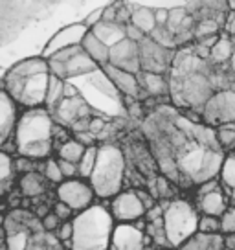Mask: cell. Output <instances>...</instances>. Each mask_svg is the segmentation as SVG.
Wrapping results in <instances>:
<instances>
[{
	"label": "cell",
	"mask_w": 235,
	"mask_h": 250,
	"mask_svg": "<svg viewBox=\"0 0 235 250\" xmlns=\"http://www.w3.org/2000/svg\"><path fill=\"white\" fill-rule=\"evenodd\" d=\"M54 133V116L46 107L26 109L19 118L15 134H13V140L19 147V156L32 158L35 162L52 158Z\"/></svg>",
	"instance_id": "cell-1"
},
{
	"label": "cell",
	"mask_w": 235,
	"mask_h": 250,
	"mask_svg": "<svg viewBox=\"0 0 235 250\" xmlns=\"http://www.w3.org/2000/svg\"><path fill=\"white\" fill-rule=\"evenodd\" d=\"M116 221L103 204H94L74 217L72 250H110Z\"/></svg>",
	"instance_id": "cell-2"
},
{
	"label": "cell",
	"mask_w": 235,
	"mask_h": 250,
	"mask_svg": "<svg viewBox=\"0 0 235 250\" xmlns=\"http://www.w3.org/2000/svg\"><path fill=\"white\" fill-rule=\"evenodd\" d=\"M127 160L123 149L116 144H101L98 151L96 169L90 177V186L94 188L96 197L99 199H114L121 193L123 179H125Z\"/></svg>",
	"instance_id": "cell-3"
},
{
	"label": "cell",
	"mask_w": 235,
	"mask_h": 250,
	"mask_svg": "<svg viewBox=\"0 0 235 250\" xmlns=\"http://www.w3.org/2000/svg\"><path fill=\"white\" fill-rule=\"evenodd\" d=\"M198 221L200 213L193 204L175 199L164 213L165 237L169 241V247L178 250L184 243L193 239L198 234Z\"/></svg>",
	"instance_id": "cell-4"
},
{
	"label": "cell",
	"mask_w": 235,
	"mask_h": 250,
	"mask_svg": "<svg viewBox=\"0 0 235 250\" xmlns=\"http://www.w3.org/2000/svg\"><path fill=\"white\" fill-rule=\"evenodd\" d=\"M48 85H50V74H40L28 79L4 76L2 79V90L8 92L13 102L26 109H40L46 105Z\"/></svg>",
	"instance_id": "cell-5"
},
{
	"label": "cell",
	"mask_w": 235,
	"mask_h": 250,
	"mask_svg": "<svg viewBox=\"0 0 235 250\" xmlns=\"http://www.w3.org/2000/svg\"><path fill=\"white\" fill-rule=\"evenodd\" d=\"M200 114L206 125H212V127L235 124V90L232 88L217 90L210 98V102L204 105Z\"/></svg>",
	"instance_id": "cell-6"
},
{
	"label": "cell",
	"mask_w": 235,
	"mask_h": 250,
	"mask_svg": "<svg viewBox=\"0 0 235 250\" xmlns=\"http://www.w3.org/2000/svg\"><path fill=\"white\" fill-rule=\"evenodd\" d=\"M55 197H57V201L70 206L74 211L81 213V211L88 210L90 206H94L96 191L94 188L90 186V182H85L81 179H72L64 180L63 184L55 188Z\"/></svg>",
	"instance_id": "cell-7"
},
{
	"label": "cell",
	"mask_w": 235,
	"mask_h": 250,
	"mask_svg": "<svg viewBox=\"0 0 235 250\" xmlns=\"http://www.w3.org/2000/svg\"><path fill=\"white\" fill-rule=\"evenodd\" d=\"M110 213L116 223H125V225H134L136 221L145 217V206L141 204L140 197L136 195V189H127L121 191L110 201Z\"/></svg>",
	"instance_id": "cell-8"
},
{
	"label": "cell",
	"mask_w": 235,
	"mask_h": 250,
	"mask_svg": "<svg viewBox=\"0 0 235 250\" xmlns=\"http://www.w3.org/2000/svg\"><path fill=\"white\" fill-rule=\"evenodd\" d=\"M173 57L171 50H165L160 44H157L151 37L140 42V61L141 72H153V74H164L165 68H169Z\"/></svg>",
	"instance_id": "cell-9"
},
{
	"label": "cell",
	"mask_w": 235,
	"mask_h": 250,
	"mask_svg": "<svg viewBox=\"0 0 235 250\" xmlns=\"http://www.w3.org/2000/svg\"><path fill=\"white\" fill-rule=\"evenodd\" d=\"M206 153L208 149L198 146L195 142H189L184 149L176 153V162H178V169H180L182 179L186 182H193L196 184L198 175L204 167V160H206Z\"/></svg>",
	"instance_id": "cell-10"
},
{
	"label": "cell",
	"mask_w": 235,
	"mask_h": 250,
	"mask_svg": "<svg viewBox=\"0 0 235 250\" xmlns=\"http://www.w3.org/2000/svg\"><path fill=\"white\" fill-rule=\"evenodd\" d=\"M110 64L119 70L131 72V74H140L141 61H140V44L133 41H121L119 44L110 48Z\"/></svg>",
	"instance_id": "cell-11"
},
{
	"label": "cell",
	"mask_w": 235,
	"mask_h": 250,
	"mask_svg": "<svg viewBox=\"0 0 235 250\" xmlns=\"http://www.w3.org/2000/svg\"><path fill=\"white\" fill-rule=\"evenodd\" d=\"M88 31L90 30L83 22L70 24V26L63 28L61 31H57L54 37L50 39V44L44 48V59L48 61L52 55H55L61 50H66V48L81 46V42H83V39H85V35Z\"/></svg>",
	"instance_id": "cell-12"
},
{
	"label": "cell",
	"mask_w": 235,
	"mask_h": 250,
	"mask_svg": "<svg viewBox=\"0 0 235 250\" xmlns=\"http://www.w3.org/2000/svg\"><path fill=\"white\" fill-rule=\"evenodd\" d=\"M110 250H145V234L136 225L116 223Z\"/></svg>",
	"instance_id": "cell-13"
},
{
	"label": "cell",
	"mask_w": 235,
	"mask_h": 250,
	"mask_svg": "<svg viewBox=\"0 0 235 250\" xmlns=\"http://www.w3.org/2000/svg\"><path fill=\"white\" fill-rule=\"evenodd\" d=\"M54 122L61 124L63 127L70 129L74 124H78L79 120H85V118H92L90 116V109L85 103V100L78 96V98H70V100H64L59 109L55 110L54 114Z\"/></svg>",
	"instance_id": "cell-14"
},
{
	"label": "cell",
	"mask_w": 235,
	"mask_h": 250,
	"mask_svg": "<svg viewBox=\"0 0 235 250\" xmlns=\"http://www.w3.org/2000/svg\"><path fill=\"white\" fill-rule=\"evenodd\" d=\"M103 72H105V76L110 79V83L116 86L119 92L123 94L125 98H134V100H138L141 94V86H140V79L136 74H131V72H125V70H119L116 66H112V64H105L101 66Z\"/></svg>",
	"instance_id": "cell-15"
},
{
	"label": "cell",
	"mask_w": 235,
	"mask_h": 250,
	"mask_svg": "<svg viewBox=\"0 0 235 250\" xmlns=\"http://www.w3.org/2000/svg\"><path fill=\"white\" fill-rule=\"evenodd\" d=\"M19 110L17 103L9 98L8 92H0V144H6L13 138L19 124Z\"/></svg>",
	"instance_id": "cell-16"
},
{
	"label": "cell",
	"mask_w": 235,
	"mask_h": 250,
	"mask_svg": "<svg viewBox=\"0 0 235 250\" xmlns=\"http://www.w3.org/2000/svg\"><path fill=\"white\" fill-rule=\"evenodd\" d=\"M195 208L200 215H212V217L220 219L230 208V199L222 189H219V191H213V193H208L204 197H196Z\"/></svg>",
	"instance_id": "cell-17"
},
{
	"label": "cell",
	"mask_w": 235,
	"mask_h": 250,
	"mask_svg": "<svg viewBox=\"0 0 235 250\" xmlns=\"http://www.w3.org/2000/svg\"><path fill=\"white\" fill-rule=\"evenodd\" d=\"M40 74H50V62L44 57H32V59H24V61L17 62L15 66L9 68L6 76L17 79H28L33 76H40Z\"/></svg>",
	"instance_id": "cell-18"
},
{
	"label": "cell",
	"mask_w": 235,
	"mask_h": 250,
	"mask_svg": "<svg viewBox=\"0 0 235 250\" xmlns=\"http://www.w3.org/2000/svg\"><path fill=\"white\" fill-rule=\"evenodd\" d=\"M92 33H94L98 39L101 41L103 44H107L109 48L119 44L121 41L127 39V31L123 24L118 22H99L96 28H92Z\"/></svg>",
	"instance_id": "cell-19"
},
{
	"label": "cell",
	"mask_w": 235,
	"mask_h": 250,
	"mask_svg": "<svg viewBox=\"0 0 235 250\" xmlns=\"http://www.w3.org/2000/svg\"><path fill=\"white\" fill-rule=\"evenodd\" d=\"M224 160H226V153L224 151H212V149H208L206 160H204V167L202 171H200V175H198L196 184L200 186V184L208 182V180H215L217 177H220Z\"/></svg>",
	"instance_id": "cell-20"
},
{
	"label": "cell",
	"mask_w": 235,
	"mask_h": 250,
	"mask_svg": "<svg viewBox=\"0 0 235 250\" xmlns=\"http://www.w3.org/2000/svg\"><path fill=\"white\" fill-rule=\"evenodd\" d=\"M46 182L48 180L44 179L42 173L32 171L20 177L19 188H20V193H22L24 197H28V199H37V197H40L46 191Z\"/></svg>",
	"instance_id": "cell-21"
},
{
	"label": "cell",
	"mask_w": 235,
	"mask_h": 250,
	"mask_svg": "<svg viewBox=\"0 0 235 250\" xmlns=\"http://www.w3.org/2000/svg\"><path fill=\"white\" fill-rule=\"evenodd\" d=\"M81 48H83L86 54L90 55L99 66H105V64L110 62V48L107 46V44H103L92 31H88L85 35V39L81 42Z\"/></svg>",
	"instance_id": "cell-22"
},
{
	"label": "cell",
	"mask_w": 235,
	"mask_h": 250,
	"mask_svg": "<svg viewBox=\"0 0 235 250\" xmlns=\"http://www.w3.org/2000/svg\"><path fill=\"white\" fill-rule=\"evenodd\" d=\"M140 79L141 92H145L147 96H162V94L169 92V81L162 76V74H153V72H140L138 74Z\"/></svg>",
	"instance_id": "cell-23"
},
{
	"label": "cell",
	"mask_w": 235,
	"mask_h": 250,
	"mask_svg": "<svg viewBox=\"0 0 235 250\" xmlns=\"http://www.w3.org/2000/svg\"><path fill=\"white\" fill-rule=\"evenodd\" d=\"M99 64L86 54L85 50L81 48L78 54L72 57L70 61L66 62V76L68 78H78V76H85V74H90L94 72Z\"/></svg>",
	"instance_id": "cell-24"
},
{
	"label": "cell",
	"mask_w": 235,
	"mask_h": 250,
	"mask_svg": "<svg viewBox=\"0 0 235 250\" xmlns=\"http://www.w3.org/2000/svg\"><path fill=\"white\" fill-rule=\"evenodd\" d=\"M191 138L195 144L202 146L204 149H212V151H222L219 144V138H217V129L212 127V125H204V124H196L193 127V134Z\"/></svg>",
	"instance_id": "cell-25"
},
{
	"label": "cell",
	"mask_w": 235,
	"mask_h": 250,
	"mask_svg": "<svg viewBox=\"0 0 235 250\" xmlns=\"http://www.w3.org/2000/svg\"><path fill=\"white\" fill-rule=\"evenodd\" d=\"M133 17H131V24H134L138 30H141L145 35H151L157 30V19H155V11L143 6H133Z\"/></svg>",
	"instance_id": "cell-26"
},
{
	"label": "cell",
	"mask_w": 235,
	"mask_h": 250,
	"mask_svg": "<svg viewBox=\"0 0 235 250\" xmlns=\"http://www.w3.org/2000/svg\"><path fill=\"white\" fill-rule=\"evenodd\" d=\"M234 52H235V42L230 39L228 33H220L217 44L212 48V57H210V61L215 62V64L230 62L232 57H234Z\"/></svg>",
	"instance_id": "cell-27"
},
{
	"label": "cell",
	"mask_w": 235,
	"mask_h": 250,
	"mask_svg": "<svg viewBox=\"0 0 235 250\" xmlns=\"http://www.w3.org/2000/svg\"><path fill=\"white\" fill-rule=\"evenodd\" d=\"M64 86H66V81L55 78L50 74V85H48V96H46V107L52 114L59 109V105L64 102Z\"/></svg>",
	"instance_id": "cell-28"
},
{
	"label": "cell",
	"mask_w": 235,
	"mask_h": 250,
	"mask_svg": "<svg viewBox=\"0 0 235 250\" xmlns=\"http://www.w3.org/2000/svg\"><path fill=\"white\" fill-rule=\"evenodd\" d=\"M86 147L83 144H79L76 138H70L68 142H64L61 147H57V156L61 160H66V162H72V164H78L83 160L85 156Z\"/></svg>",
	"instance_id": "cell-29"
},
{
	"label": "cell",
	"mask_w": 235,
	"mask_h": 250,
	"mask_svg": "<svg viewBox=\"0 0 235 250\" xmlns=\"http://www.w3.org/2000/svg\"><path fill=\"white\" fill-rule=\"evenodd\" d=\"M98 151H99L98 146L86 147L85 156L79 162V179L81 180H90V177H92V173L96 169V162H98Z\"/></svg>",
	"instance_id": "cell-30"
},
{
	"label": "cell",
	"mask_w": 235,
	"mask_h": 250,
	"mask_svg": "<svg viewBox=\"0 0 235 250\" xmlns=\"http://www.w3.org/2000/svg\"><path fill=\"white\" fill-rule=\"evenodd\" d=\"M220 26L222 24L213 19V17H204V19H198L195 26V39H206V37H213V35H219Z\"/></svg>",
	"instance_id": "cell-31"
},
{
	"label": "cell",
	"mask_w": 235,
	"mask_h": 250,
	"mask_svg": "<svg viewBox=\"0 0 235 250\" xmlns=\"http://www.w3.org/2000/svg\"><path fill=\"white\" fill-rule=\"evenodd\" d=\"M32 230L24 228L20 232H17L13 235H8L6 239H2V245H6L8 250H28L30 243H32Z\"/></svg>",
	"instance_id": "cell-32"
},
{
	"label": "cell",
	"mask_w": 235,
	"mask_h": 250,
	"mask_svg": "<svg viewBox=\"0 0 235 250\" xmlns=\"http://www.w3.org/2000/svg\"><path fill=\"white\" fill-rule=\"evenodd\" d=\"M220 182H222V186L226 188L228 193H230L232 189H235V155L234 153L226 155L222 171H220Z\"/></svg>",
	"instance_id": "cell-33"
},
{
	"label": "cell",
	"mask_w": 235,
	"mask_h": 250,
	"mask_svg": "<svg viewBox=\"0 0 235 250\" xmlns=\"http://www.w3.org/2000/svg\"><path fill=\"white\" fill-rule=\"evenodd\" d=\"M217 129V138H219L220 149H235V124H224L215 127Z\"/></svg>",
	"instance_id": "cell-34"
},
{
	"label": "cell",
	"mask_w": 235,
	"mask_h": 250,
	"mask_svg": "<svg viewBox=\"0 0 235 250\" xmlns=\"http://www.w3.org/2000/svg\"><path fill=\"white\" fill-rule=\"evenodd\" d=\"M189 11L186 8H173L169 9V22H167V30L171 31L173 35H178V31L182 30L184 22L188 21Z\"/></svg>",
	"instance_id": "cell-35"
},
{
	"label": "cell",
	"mask_w": 235,
	"mask_h": 250,
	"mask_svg": "<svg viewBox=\"0 0 235 250\" xmlns=\"http://www.w3.org/2000/svg\"><path fill=\"white\" fill-rule=\"evenodd\" d=\"M149 37L155 41L157 44H160L162 48H165V50H173V48L178 46V44H176V35H173L171 31L167 30V26H165V28H160V26H158L157 30L153 31Z\"/></svg>",
	"instance_id": "cell-36"
},
{
	"label": "cell",
	"mask_w": 235,
	"mask_h": 250,
	"mask_svg": "<svg viewBox=\"0 0 235 250\" xmlns=\"http://www.w3.org/2000/svg\"><path fill=\"white\" fill-rule=\"evenodd\" d=\"M44 179L48 180V182H52V184H63L64 182V175L63 171H61V167H59V160L57 158H48L46 160V167H44Z\"/></svg>",
	"instance_id": "cell-37"
},
{
	"label": "cell",
	"mask_w": 235,
	"mask_h": 250,
	"mask_svg": "<svg viewBox=\"0 0 235 250\" xmlns=\"http://www.w3.org/2000/svg\"><path fill=\"white\" fill-rule=\"evenodd\" d=\"M198 234L204 235H219L220 232V219L212 215H200L198 221Z\"/></svg>",
	"instance_id": "cell-38"
},
{
	"label": "cell",
	"mask_w": 235,
	"mask_h": 250,
	"mask_svg": "<svg viewBox=\"0 0 235 250\" xmlns=\"http://www.w3.org/2000/svg\"><path fill=\"white\" fill-rule=\"evenodd\" d=\"M220 232L226 235L235 234V204H232L226 213L220 217Z\"/></svg>",
	"instance_id": "cell-39"
},
{
	"label": "cell",
	"mask_w": 235,
	"mask_h": 250,
	"mask_svg": "<svg viewBox=\"0 0 235 250\" xmlns=\"http://www.w3.org/2000/svg\"><path fill=\"white\" fill-rule=\"evenodd\" d=\"M15 171L17 173H32V171H37V162L32 160V158H26V156H15Z\"/></svg>",
	"instance_id": "cell-40"
},
{
	"label": "cell",
	"mask_w": 235,
	"mask_h": 250,
	"mask_svg": "<svg viewBox=\"0 0 235 250\" xmlns=\"http://www.w3.org/2000/svg\"><path fill=\"white\" fill-rule=\"evenodd\" d=\"M40 221H42V228H44L46 234H55L61 228V225H63V221L59 219V215H55L54 211H50L46 217L40 219Z\"/></svg>",
	"instance_id": "cell-41"
},
{
	"label": "cell",
	"mask_w": 235,
	"mask_h": 250,
	"mask_svg": "<svg viewBox=\"0 0 235 250\" xmlns=\"http://www.w3.org/2000/svg\"><path fill=\"white\" fill-rule=\"evenodd\" d=\"M59 160V167L64 175V180H72V179H79V166L78 164H72V162H66V160Z\"/></svg>",
	"instance_id": "cell-42"
},
{
	"label": "cell",
	"mask_w": 235,
	"mask_h": 250,
	"mask_svg": "<svg viewBox=\"0 0 235 250\" xmlns=\"http://www.w3.org/2000/svg\"><path fill=\"white\" fill-rule=\"evenodd\" d=\"M55 237L63 243L72 241V239H74V221H66V223H63L61 228L55 232Z\"/></svg>",
	"instance_id": "cell-43"
},
{
	"label": "cell",
	"mask_w": 235,
	"mask_h": 250,
	"mask_svg": "<svg viewBox=\"0 0 235 250\" xmlns=\"http://www.w3.org/2000/svg\"><path fill=\"white\" fill-rule=\"evenodd\" d=\"M55 213V215H59V219L63 221V223H66V221H70L72 217H76L74 213L76 211L72 210L70 206H66L64 203H61V201H57V203H54V210H52Z\"/></svg>",
	"instance_id": "cell-44"
},
{
	"label": "cell",
	"mask_w": 235,
	"mask_h": 250,
	"mask_svg": "<svg viewBox=\"0 0 235 250\" xmlns=\"http://www.w3.org/2000/svg\"><path fill=\"white\" fill-rule=\"evenodd\" d=\"M220 184H222V182H220L219 179L204 182V184H200L198 189H196V197H204V195H208V193H213V191H219Z\"/></svg>",
	"instance_id": "cell-45"
},
{
	"label": "cell",
	"mask_w": 235,
	"mask_h": 250,
	"mask_svg": "<svg viewBox=\"0 0 235 250\" xmlns=\"http://www.w3.org/2000/svg\"><path fill=\"white\" fill-rule=\"evenodd\" d=\"M125 31H127V39L133 41V42H136V44H140V42L145 39V37H149V35H145V33H143L141 30H138L134 24H127Z\"/></svg>",
	"instance_id": "cell-46"
},
{
	"label": "cell",
	"mask_w": 235,
	"mask_h": 250,
	"mask_svg": "<svg viewBox=\"0 0 235 250\" xmlns=\"http://www.w3.org/2000/svg\"><path fill=\"white\" fill-rule=\"evenodd\" d=\"M99 22H103V8H98L94 9L92 13H88V17H86L85 21H83V24H85L88 30H92V28H96Z\"/></svg>",
	"instance_id": "cell-47"
},
{
	"label": "cell",
	"mask_w": 235,
	"mask_h": 250,
	"mask_svg": "<svg viewBox=\"0 0 235 250\" xmlns=\"http://www.w3.org/2000/svg\"><path fill=\"white\" fill-rule=\"evenodd\" d=\"M136 195L140 197V201H141V204L145 206V210L149 211L151 208H155L158 204V201L153 197V193H149L147 189H136Z\"/></svg>",
	"instance_id": "cell-48"
},
{
	"label": "cell",
	"mask_w": 235,
	"mask_h": 250,
	"mask_svg": "<svg viewBox=\"0 0 235 250\" xmlns=\"http://www.w3.org/2000/svg\"><path fill=\"white\" fill-rule=\"evenodd\" d=\"M50 74L52 76H55V78H59V79H66L68 76H66V64H63V62H57V61H52L50 59Z\"/></svg>",
	"instance_id": "cell-49"
},
{
	"label": "cell",
	"mask_w": 235,
	"mask_h": 250,
	"mask_svg": "<svg viewBox=\"0 0 235 250\" xmlns=\"http://www.w3.org/2000/svg\"><path fill=\"white\" fill-rule=\"evenodd\" d=\"M44 232L42 234H33L32 235V243H30V247H28V250H50L48 249L46 241H44Z\"/></svg>",
	"instance_id": "cell-50"
},
{
	"label": "cell",
	"mask_w": 235,
	"mask_h": 250,
	"mask_svg": "<svg viewBox=\"0 0 235 250\" xmlns=\"http://www.w3.org/2000/svg\"><path fill=\"white\" fill-rule=\"evenodd\" d=\"M105 127H107V124H105V120H103V118L92 116V120H90V127H88V133L99 136V134L105 131Z\"/></svg>",
	"instance_id": "cell-51"
},
{
	"label": "cell",
	"mask_w": 235,
	"mask_h": 250,
	"mask_svg": "<svg viewBox=\"0 0 235 250\" xmlns=\"http://www.w3.org/2000/svg\"><path fill=\"white\" fill-rule=\"evenodd\" d=\"M74 138H76L79 144H83L85 147H92V146H96V142H98V136L92 133H78V134H74Z\"/></svg>",
	"instance_id": "cell-52"
},
{
	"label": "cell",
	"mask_w": 235,
	"mask_h": 250,
	"mask_svg": "<svg viewBox=\"0 0 235 250\" xmlns=\"http://www.w3.org/2000/svg\"><path fill=\"white\" fill-rule=\"evenodd\" d=\"M103 22H118V4L103 8Z\"/></svg>",
	"instance_id": "cell-53"
},
{
	"label": "cell",
	"mask_w": 235,
	"mask_h": 250,
	"mask_svg": "<svg viewBox=\"0 0 235 250\" xmlns=\"http://www.w3.org/2000/svg\"><path fill=\"white\" fill-rule=\"evenodd\" d=\"M155 19H157V26L165 28L167 22H169V9H165V8L155 9Z\"/></svg>",
	"instance_id": "cell-54"
},
{
	"label": "cell",
	"mask_w": 235,
	"mask_h": 250,
	"mask_svg": "<svg viewBox=\"0 0 235 250\" xmlns=\"http://www.w3.org/2000/svg\"><path fill=\"white\" fill-rule=\"evenodd\" d=\"M224 33H228V35H230V39L235 42V13H228V15H226Z\"/></svg>",
	"instance_id": "cell-55"
},
{
	"label": "cell",
	"mask_w": 235,
	"mask_h": 250,
	"mask_svg": "<svg viewBox=\"0 0 235 250\" xmlns=\"http://www.w3.org/2000/svg\"><path fill=\"white\" fill-rule=\"evenodd\" d=\"M8 206L11 208V210H20V206H22V197L9 195L8 197Z\"/></svg>",
	"instance_id": "cell-56"
},
{
	"label": "cell",
	"mask_w": 235,
	"mask_h": 250,
	"mask_svg": "<svg viewBox=\"0 0 235 250\" xmlns=\"http://www.w3.org/2000/svg\"><path fill=\"white\" fill-rule=\"evenodd\" d=\"M78 88L76 86H72L70 83H66L64 86V100H70V98H78Z\"/></svg>",
	"instance_id": "cell-57"
},
{
	"label": "cell",
	"mask_w": 235,
	"mask_h": 250,
	"mask_svg": "<svg viewBox=\"0 0 235 250\" xmlns=\"http://www.w3.org/2000/svg\"><path fill=\"white\" fill-rule=\"evenodd\" d=\"M224 247H226V250H235V234L224 237Z\"/></svg>",
	"instance_id": "cell-58"
},
{
	"label": "cell",
	"mask_w": 235,
	"mask_h": 250,
	"mask_svg": "<svg viewBox=\"0 0 235 250\" xmlns=\"http://www.w3.org/2000/svg\"><path fill=\"white\" fill-rule=\"evenodd\" d=\"M32 208V199H28V197H22V206H20V210L28 211Z\"/></svg>",
	"instance_id": "cell-59"
},
{
	"label": "cell",
	"mask_w": 235,
	"mask_h": 250,
	"mask_svg": "<svg viewBox=\"0 0 235 250\" xmlns=\"http://www.w3.org/2000/svg\"><path fill=\"white\" fill-rule=\"evenodd\" d=\"M228 195H230V201H232V203L235 204V189H232V191H230Z\"/></svg>",
	"instance_id": "cell-60"
},
{
	"label": "cell",
	"mask_w": 235,
	"mask_h": 250,
	"mask_svg": "<svg viewBox=\"0 0 235 250\" xmlns=\"http://www.w3.org/2000/svg\"><path fill=\"white\" fill-rule=\"evenodd\" d=\"M230 66H232V70L235 72V52H234V57H232V61H230Z\"/></svg>",
	"instance_id": "cell-61"
},
{
	"label": "cell",
	"mask_w": 235,
	"mask_h": 250,
	"mask_svg": "<svg viewBox=\"0 0 235 250\" xmlns=\"http://www.w3.org/2000/svg\"><path fill=\"white\" fill-rule=\"evenodd\" d=\"M2 250H8V247H6V245H2Z\"/></svg>",
	"instance_id": "cell-62"
},
{
	"label": "cell",
	"mask_w": 235,
	"mask_h": 250,
	"mask_svg": "<svg viewBox=\"0 0 235 250\" xmlns=\"http://www.w3.org/2000/svg\"><path fill=\"white\" fill-rule=\"evenodd\" d=\"M234 155H235V153H234Z\"/></svg>",
	"instance_id": "cell-63"
}]
</instances>
